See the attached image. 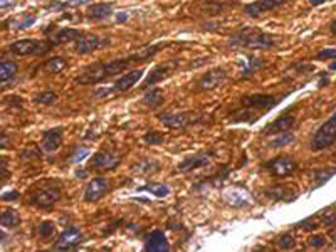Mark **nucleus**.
I'll list each match as a JSON object with an SVG mask.
<instances>
[{
	"label": "nucleus",
	"instance_id": "f257e3e1",
	"mask_svg": "<svg viewBox=\"0 0 336 252\" xmlns=\"http://www.w3.org/2000/svg\"><path fill=\"white\" fill-rule=\"evenodd\" d=\"M274 37L266 32L254 30V29H244L237 34H234L229 44L232 47H242V49H266L274 45Z\"/></svg>",
	"mask_w": 336,
	"mask_h": 252
},
{
	"label": "nucleus",
	"instance_id": "f03ea898",
	"mask_svg": "<svg viewBox=\"0 0 336 252\" xmlns=\"http://www.w3.org/2000/svg\"><path fill=\"white\" fill-rule=\"evenodd\" d=\"M336 141V113L331 114L328 121H325L323 125L318 128V131L313 135L311 138V150L313 151H321L328 148Z\"/></svg>",
	"mask_w": 336,
	"mask_h": 252
},
{
	"label": "nucleus",
	"instance_id": "7ed1b4c3",
	"mask_svg": "<svg viewBox=\"0 0 336 252\" xmlns=\"http://www.w3.org/2000/svg\"><path fill=\"white\" fill-rule=\"evenodd\" d=\"M50 42H44V40H34V39H22L15 40L8 45V50L15 56H40L45 50L50 49Z\"/></svg>",
	"mask_w": 336,
	"mask_h": 252
},
{
	"label": "nucleus",
	"instance_id": "20e7f679",
	"mask_svg": "<svg viewBox=\"0 0 336 252\" xmlns=\"http://www.w3.org/2000/svg\"><path fill=\"white\" fill-rule=\"evenodd\" d=\"M264 168L271 172V175H274L278 178H286L296 172L298 163L294 162L291 157H276L271 160V162L266 163Z\"/></svg>",
	"mask_w": 336,
	"mask_h": 252
},
{
	"label": "nucleus",
	"instance_id": "39448f33",
	"mask_svg": "<svg viewBox=\"0 0 336 252\" xmlns=\"http://www.w3.org/2000/svg\"><path fill=\"white\" fill-rule=\"evenodd\" d=\"M197 118L195 113H163L160 114V123L165 128L170 130H180V128H187L188 125L195 123Z\"/></svg>",
	"mask_w": 336,
	"mask_h": 252
},
{
	"label": "nucleus",
	"instance_id": "423d86ee",
	"mask_svg": "<svg viewBox=\"0 0 336 252\" xmlns=\"http://www.w3.org/2000/svg\"><path fill=\"white\" fill-rule=\"evenodd\" d=\"M279 99H276L271 94H251L244 96L241 99L242 108L247 109H257V111H269L271 108H274V104H278Z\"/></svg>",
	"mask_w": 336,
	"mask_h": 252
},
{
	"label": "nucleus",
	"instance_id": "0eeeda50",
	"mask_svg": "<svg viewBox=\"0 0 336 252\" xmlns=\"http://www.w3.org/2000/svg\"><path fill=\"white\" fill-rule=\"evenodd\" d=\"M106 77H108V74H106V69H104V62H94L91 64V66H87L86 69L76 77V82L91 86V84H98V82L104 81Z\"/></svg>",
	"mask_w": 336,
	"mask_h": 252
},
{
	"label": "nucleus",
	"instance_id": "6e6552de",
	"mask_svg": "<svg viewBox=\"0 0 336 252\" xmlns=\"http://www.w3.org/2000/svg\"><path fill=\"white\" fill-rule=\"evenodd\" d=\"M82 242V234L77 227H67L61 236L57 237V241L54 242V249L57 251H69L74 249Z\"/></svg>",
	"mask_w": 336,
	"mask_h": 252
},
{
	"label": "nucleus",
	"instance_id": "1a4fd4ad",
	"mask_svg": "<svg viewBox=\"0 0 336 252\" xmlns=\"http://www.w3.org/2000/svg\"><path fill=\"white\" fill-rule=\"evenodd\" d=\"M108 190H109L108 178L96 177L89 183H87L86 192H84V202H89V204H93V202H98L101 197H104L106 194H108Z\"/></svg>",
	"mask_w": 336,
	"mask_h": 252
},
{
	"label": "nucleus",
	"instance_id": "9d476101",
	"mask_svg": "<svg viewBox=\"0 0 336 252\" xmlns=\"http://www.w3.org/2000/svg\"><path fill=\"white\" fill-rule=\"evenodd\" d=\"M225 79H227V71L222 69V67H215V69H210L209 72H205V74L200 77L199 89L212 91V89L217 88V86L222 84Z\"/></svg>",
	"mask_w": 336,
	"mask_h": 252
},
{
	"label": "nucleus",
	"instance_id": "9b49d317",
	"mask_svg": "<svg viewBox=\"0 0 336 252\" xmlns=\"http://www.w3.org/2000/svg\"><path fill=\"white\" fill-rule=\"evenodd\" d=\"M119 163H121V158L108 150H101L91 158V165L96 170H113Z\"/></svg>",
	"mask_w": 336,
	"mask_h": 252
},
{
	"label": "nucleus",
	"instance_id": "f8f14e48",
	"mask_svg": "<svg viewBox=\"0 0 336 252\" xmlns=\"http://www.w3.org/2000/svg\"><path fill=\"white\" fill-rule=\"evenodd\" d=\"M59 200V190L57 189H45L37 190L30 197V204L39 209H52Z\"/></svg>",
	"mask_w": 336,
	"mask_h": 252
},
{
	"label": "nucleus",
	"instance_id": "ddd939ff",
	"mask_svg": "<svg viewBox=\"0 0 336 252\" xmlns=\"http://www.w3.org/2000/svg\"><path fill=\"white\" fill-rule=\"evenodd\" d=\"M288 0H256V2L252 3H247L246 7H244V12L247 13L249 17H259L262 13L273 10V8L283 5V3H286Z\"/></svg>",
	"mask_w": 336,
	"mask_h": 252
},
{
	"label": "nucleus",
	"instance_id": "4468645a",
	"mask_svg": "<svg viewBox=\"0 0 336 252\" xmlns=\"http://www.w3.org/2000/svg\"><path fill=\"white\" fill-rule=\"evenodd\" d=\"M62 135L64 130L62 128H52V130H47L42 133V140H40V148H42L45 153H52L56 151L62 143Z\"/></svg>",
	"mask_w": 336,
	"mask_h": 252
},
{
	"label": "nucleus",
	"instance_id": "2eb2a0df",
	"mask_svg": "<svg viewBox=\"0 0 336 252\" xmlns=\"http://www.w3.org/2000/svg\"><path fill=\"white\" fill-rule=\"evenodd\" d=\"M177 69V62L172 61V62H163V64H158L156 67L150 71L148 77L145 79V84L146 86H153L156 82L167 79L170 74H173V71Z\"/></svg>",
	"mask_w": 336,
	"mask_h": 252
},
{
	"label": "nucleus",
	"instance_id": "dca6fc26",
	"mask_svg": "<svg viewBox=\"0 0 336 252\" xmlns=\"http://www.w3.org/2000/svg\"><path fill=\"white\" fill-rule=\"evenodd\" d=\"M145 249L148 252H167L170 244L162 231H153L145 237Z\"/></svg>",
	"mask_w": 336,
	"mask_h": 252
},
{
	"label": "nucleus",
	"instance_id": "f3484780",
	"mask_svg": "<svg viewBox=\"0 0 336 252\" xmlns=\"http://www.w3.org/2000/svg\"><path fill=\"white\" fill-rule=\"evenodd\" d=\"M294 121H296V120H294L293 114H283V116H279L276 121H273L271 125L266 126L264 135L266 136H274V135H279V133L289 131L293 128Z\"/></svg>",
	"mask_w": 336,
	"mask_h": 252
},
{
	"label": "nucleus",
	"instance_id": "a211bd4d",
	"mask_svg": "<svg viewBox=\"0 0 336 252\" xmlns=\"http://www.w3.org/2000/svg\"><path fill=\"white\" fill-rule=\"evenodd\" d=\"M101 45L99 37H96L93 34H81L79 37L74 40V50L77 54H91Z\"/></svg>",
	"mask_w": 336,
	"mask_h": 252
},
{
	"label": "nucleus",
	"instance_id": "6ab92c4d",
	"mask_svg": "<svg viewBox=\"0 0 336 252\" xmlns=\"http://www.w3.org/2000/svg\"><path fill=\"white\" fill-rule=\"evenodd\" d=\"M209 163H210V153H200V155H195V157H188L183 160V162L178 163V170L185 173V172L195 170V168H202Z\"/></svg>",
	"mask_w": 336,
	"mask_h": 252
},
{
	"label": "nucleus",
	"instance_id": "aec40b11",
	"mask_svg": "<svg viewBox=\"0 0 336 252\" xmlns=\"http://www.w3.org/2000/svg\"><path fill=\"white\" fill-rule=\"evenodd\" d=\"M143 77V69H135V71H130L128 74H125L123 77H119V79L113 84V89L114 91H128L130 88L136 84L138 81Z\"/></svg>",
	"mask_w": 336,
	"mask_h": 252
},
{
	"label": "nucleus",
	"instance_id": "412c9836",
	"mask_svg": "<svg viewBox=\"0 0 336 252\" xmlns=\"http://www.w3.org/2000/svg\"><path fill=\"white\" fill-rule=\"evenodd\" d=\"M81 32L76 30V29H69V27H66V29H61L59 32H56L54 35H50L49 37V42L52 45H64L67 42H74V40L79 37Z\"/></svg>",
	"mask_w": 336,
	"mask_h": 252
},
{
	"label": "nucleus",
	"instance_id": "4be33fe9",
	"mask_svg": "<svg viewBox=\"0 0 336 252\" xmlns=\"http://www.w3.org/2000/svg\"><path fill=\"white\" fill-rule=\"evenodd\" d=\"M251 195L242 189H231L225 194V202L232 205V207H244L249 204Z\"/></svg>",
	"mask_w": 336,
	"mask_h": 252
},
{
	"label": "nucleus",
	"instance_id": "5701e85b",
	"mask_svg": "<svg viewBox=\"0 0 336 252\" xmlns=\"http://www.w3.org/2000/svg\"><path fill=\"white\" fill-rule=\"evenodd\" d=\"M111 15V5L109 3H94L87 8V17L91 20H103Z\"/></svg>",
	"mask_w": 336,
	"mask_h": 252
},
{
	"label": "nucleus",
	"instance_id": "b1692460",
	"mask_svg": "<svg viewBox=\"0 0 336 252\" xmlns=\"http://www.w3.org/2000/svg\"><path fill=\"white\" fill-rule=\"evenodd\" d=\"M0 224L3 229H15L20 224V215L13 209H5L0 214Z\"/></svg>",
	"mask_w": 336,
	"mask_h": 252
},
{
	"label": "nucleus",
	"instance_id": "393cba45",
	"mask_svg": "<svg viewBox=\"0 0 336 252\" xmlns=\"http://www.w3.org/2000/svg\"><path fill=\"white\" fill-rule=\"evenodd\" d=\"M143 104H146L148 108H158L163 104V93L162 89L158 88H151L143 94Z\"/></svg>",
	"mask_w": 336,
	"mask_h": 252
},
{
	"label": "nucleus",
	"instance_id": "a878e982",
	"mask_svg": "<svg viewBox=\"0 0 336 252\" xmlns=\"http://www.w3.org/2000/svg\"><path fill=\"white\" fill-rule=\"evenodd\" d=\"M131 62L130 57L126 59H116V61H111V62H104V69H106V74L109 76H118L121 74L123 71L128 67V64Z\"/></svg>",
	"mask_w": 336,
	"mask_h": 252
},
{
	"label": "nucleus",
	"instance_id": "bb28decb",
	"mask_svg": "<svg viewBox=\"0 0 336 252\" xmlns=\"http://www.w3.org/2000/svg\"><path fill=\"white\" fill-rule=\"evenodd\" d=\"M167 42H160V44H156V45H151V47H148V49H145V50H140L138 54H131V56H128L131 59V62L133 61H136V62H140V61H146L148 57H151L153 54H156L158 52L160 49H163V47H167Z\"/></svg>",
	"mask_w": 336,
	"mask_h": 252
},
{
	"label": "nucleus",
	"instance_id": "cd10ccee",
	"mask_svg": "<svg viewBox=\"0 0 336 252\" xmlns=\"http://www.w3.org/2000/svg\"><path fill=\"white\" fill-rule=\"evenodd\" d=\"M66 67H67V62L66 59L62 57H50L49 61L44 62V71L50 72V74H57V72L64 71Z\"/></svg>",
	"mask_w": 336,
	"mask_h": 252
},
{
	"label": "nucleus",
	"instance_id": "c85d7f7f",
	"mask_svg": "<svg viewBox=\"0 0 336 252\" xmlns=\"http://www.w3.org/2000/svg\"><path fill=\"white\" fill-rule=\"evenodd\" d=\"M293 140H294V136H293L291 130H289V131L279 133V135H274L273 138L269 140V146H271V148H281V146L289 145Z\"/></svg>",
	"mask_w": 336,
	"mask_h": 252
},
{
	"label": "nucleus",
	"instance_id": "c756f323",
	"mask_svg": "<svg viewBox=\"0 0 336 252\" xmlns=\"http://www.w3.org/2000/svg\"><path fill=\"white\" fill-rule=\"evenodd\" d=\"M266 195L269 197V199H274V200H279V199H284V200H294V197L296 194H289L286 187H273V189H268L264 192Z\"/></svg>",
	"mask_w": 336,
	"mask_h": 252
},
{
	"label": "nucleus",
	"instance_id": "7c9ffc66",
	"mask_svg": "<svg viewBox=\"0 0 336 252\" xmlns=\"http://www.w3.org/2000/svg\"><path fill=\"white\" fill-rule=\"evenodd\" d=\"M17 72V64L12 61H2L0 62V79L2 82L10 81Z\"/></svg>",
	"mask_w": 336,
	"mask_h": 252
},
{
	"label": "nucleus",
	"instance_id": "2f4dec72",
	"mask_svg": "<svg viewBox=\"0 0 336 252\" xmlns=\"http://www.w3.org/2000/svg\"><path fill=\"white\" fill-rule=\"evenodd\" d=\"M140 190H146L150 192V194H153L155 197H158V199H163V197L168 195V187L163 185V183H148V185L141 187Z\"/></svg>",
	"mask_w": 336,
	"mask_h": 252
},
{
	"label": "nucleus",
	"instance_id": "473e14b6",
	"mask_svg": "<svg viewBox=\"0 0 336 252\" xmlns=\"http://www.w3.org/2000/svg\"><path fill=\"white\" fill-rule=\"evenodd\" d=\"M160 168V163L158 162H151V160H141L140 163H136L135 167H133V170L136 173H153Z\"/></svg>",
	"mask_w": 336,
	"mask_h": 252
},
{
	"label": "nucleus",
	"instance_id": "72a5a7b5",
	"mask_svg": "<svg viewBox=\"0 0 336 252\" xmlns=\"http://www.w3.org/2000/svg\"><path fill=\"white\" fill-rule=\"evenodd\" d=\"M57 101V94L54 91H40L34 96V103L37 104H52Z\"/></svg>",
	"mask_w": 336,
	"mask_h": 252
},
{
	"label": "nucleus",
	"instance_id": "f704fd0d",
	"mask_svg": "<svg viewBox=\"0 0 336 252\" xmlns=\"http://www.w3.org/2000/svg\"><path fill=\"white\" fill-rule=\"evenodd\" d=\"M262 62L261 59H256V57H249L247 59V64H242V67H244V71H242V77H247V74H252L254 71H257V69H261L262 67Z\"/></svg>",
	"mask_w": 336,
	"mask_h": 252
},
{
	"label": "nucleus",
	"instance_id": "c9c22d12",
	"mask_svg": "<svg viewBox=\"0 0 336 252\" xmlns=\"http://www.w3.org/2000/svg\"><path fill=\"white\" fill-rule=\"evenodd\" d=\"M278 246L281 247V249L284 251H289V249H294V246H296V241H294L293 234H283V236L278 239Z\"/></svg>",
	"mask_w": 336,
	"mask_h": 252
},
{
	"label": "nucleus",
	"instance_id": "e433bc0d",
	"mask_svg": "<svg viewBox=\"0 0 336 252\" xmlns=\"http://www.w3.org/2000/svg\"><path fill=\"white\" fill-rule=\"evenodd\" d=\"M335 173H336V168H330V170H318L316 175H315V187H321L330 177H333Z\"/></svg>",
	"mask_w": 336,
	"mask_h": 252
},
{
	"label": "nucleus",
	"instance_id": "4c0bfd02",
	"mask_svg": "<svg viewBox=\"0 0 336 252\" xmlns=\"http://www.w3.org/2000/svg\"><path fill=\"white\" fill-rule=\"evenodd\" d=\"M143 140L146 141L148 145H162V141H163V135L160 131H153V130H150V131H146V135L143 136Z\"/></svg>",
	"mask_w": 336,
	"mask_h": 252
},
{
	"label": "nucleus",
	"instance_id": "58836bf2",
	"mask_svg": "<svg viewBox=\"0 0 336 252\" xmlns=\"http://www.w3.org/2000/svg\"><path fill=\"white\" fill-rule=\"evenodd\" d=\"M87 157H89V150H87V148H77L74 153L71 155L69 162H71V163H79V162H82V160L87 158Z\"/></svg>",
	"mask_w": 336,
	"mask_h": 252
},
{
	"label": "nucleus",
	"instance_id": "ea45409f",
	"mask_svg": "<svg viewBox=\"0 0 336 252\" xmlns=\"http://www.w3.org/2000/svg\"><path fill=\"white\" fill-rule=\"evenodd\" d=\"M54 234V224L49 222V221H44L42 224L39 226V236L40 237H50Z\"/></svg>",
	"mask_w": 336,
	"mask_h": 252
},
{
	"label": "nucleus",
	"instance_id": "a19ab883",
	"mask_svg": "<svg viewBox=\"0 0 336 252\" xmlns=\"http://www.w3.org/2000/svg\"><path fill=\"white\" fill-rule=\"evenodd\" d=\"M321 224L326 227H333L336 226V214L335 212H326L323 217H321Z\"/></svg>",
	"mask_w": 336,
	"mask_h": 252
},
{
	"label": "nucleus",
	"instance_id": "79ce46f5",
	"mask_svg": "<svg viewBox=\"0 0 336 252\" xmlns=\"http://www.w3.org/2000/svg\"><path fill=\"white\" fill-rule=\"evenodd\" d=\"M308 244L311 247H323L326 244V239L323 236H320V234H316V236H311L310 239H308Z\"/></svg>",
	"mask_w": 336,
	"mask_h": 252
},
{
	"label": "nucleus",
	"instance_id": "37998d69",
	"mask_svg": "<svg viewBox=\"0 0 336 252\" xmlns=\"http://www.w3.org/2000/svg\"><path fill=\"white\" fill-rule=\"evenodd\" d=\"M318 59H336V49H323L318 54Z\"/></svg>",
	"mask_w": 336,
	"mask_h": 252
},
{
	"label": "nucleus",
	"instance_id": "c03bdc74",
	"mask_svg": "<svg viewBox=\"0 0 336 252\" xmlns=\"http://www.w3.org/2000/svg\"><path fill=\"white\" fill-rule=\"evenodd\" d=\"M298 227H299V229H315V227H316V222H315V219L310 217V219H306V221L299 222V224H298Z\"/></svg>",
	"mask_w": 336,
	"mask_h": 252
},
{
	"label": "nucleus",
	"instance_id": "a18cd8bd",
	"mask_svg": "<svg viewBox=\"0 0 336 252\" xmlns=\"http://www.w3.org/2000/svg\"><path fill=\"white\" fill-rule=\"evenodd\" d=\"M19 199V192L12 190V192H3L2 194V200H15Z\"/></svg>",
	"mask_w": 336,
	"mask_h": 252
},
{
	"label": "nucleus",
	"instance_id": "49530a36",
	"mask_svg": "<svg viewBox=\"0 0 336 252\" xmlns=\"http://www.w3.org/2000/svg\"><path fill=\"white\" fill-rule=\"evenodd\" d=\"M5 178H8V170H5V160H2V183H5Z\"/></svg>",
	"mask_w": 336,
	"mask_h": 252
},
{
	"label": "nucleus",
	"instance_id": "de8ad7c7",
	"mask_svg": "<svg viewBox=\"0 0 336 252\" xmlns=\"http://www.w3.org/2000/svg\"><path fill=\"white\" fill-rule=\"evenodd\" d=\"M86 2H91V0H69L66 5H79V3H86Z\"/></svg>",
	"mask_w": 336,
	"mask_h": 252
},
{
	"label": "nucleus",
	"instance_id": "09e8293b",
	"mask_svg": "<svg viewBox=\"0 0 336 252\" xmlns=\"http://www.w3.org/2000/svg\"><path fill=\"white\" fill-rule=\"evenodd\" d=\"M116 19H118V22H125V20H128V15L126 13H118Z\"/></svg>",
	"mask_w": 336,
	"mask_h": 252
},
{
	"label": "nucleus",
	"instance_id": "8fccbe9b",
	"mask_svg": "<svg viewBox=\"0 0 336 252\" xmlns=\"http://www.w3.org/2000/svg\"><path fill=\"white\" fill-rule=\"evenodd\" d=\"M326 0H310V3L311 5H315V7H318V5H321V3H325Z\"/></svg>",
	"mask_w": 336,
	"mask_h": 252
},
{
	"label": "nucleus",
	"instance_id": "3c124183",
	"mask_svg": "<svg viewBox=\"0 0 336 252\" xmlns=\"http://www.w3.org/2000/svg\"><path fill=\"white\" fill-rule=\"evenodd\" d=\"M8 146V138L5 140V133H2V148H7Z\"/></svg>",
	"mask_w": 336,
	"mask_h": 252
},
{
	"label": "nucleus",
	"instance_id": "603ef678",
	"mask_svg": "<svg viewBox=\"0 0 336 252\" xmlns=\"http://www.w3.org/2000/svg\"><path fill=\"white\" fill-rule=\"evenodd\" d=\"M330 29H331V32H333V34L336 35V20H333L331 22V25H330Z\"/></svg>",
	"mask_w": 336,
	"mask_h": 252
},
{
	"label": "nucleus",
	"instance_id": "864d4df0",
	"mask_svg": "<svg viewBox=\"0 0 336 252\" xmlns=\"http://www.w3.org/2000/svg\"><path fill=\"white\" fill-rule=\"evenodd\" d=\"M330 236L333 237V239H335V242H336V232H330Z\"/></svg>",
	"mask_w": 336,
	"mask_h": 252
},
{
	"label": "nucleus",
	"instance_id": "5fc2aeb1",
	"mask_svg": "<svg viewBox=\"0 0 336 252\" xmlns=\"http://www.w3.org/2000/svg\"><path fill=\"white\" fill-rule=\"evenodd\" d=\"M331 69H336V61H335L333 64H331Z\"/></svg>",
	"mask_w": 336,
	"mask_h": 252
}]
</instances>
